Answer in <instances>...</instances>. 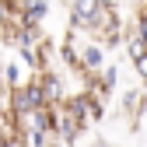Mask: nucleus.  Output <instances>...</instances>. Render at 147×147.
Here are the masks:
<instances>
[{
	"mask_svg": "<svg viewBox=\"0 0 147 147\" xmlns=\"http://www.w3.org/2000/svg\"><path fill=\"white\" fill-rule=\"evenodd\" d=\"M116 14H119L116 0H70V28L91 35V39H98L102 28L112 21Z\"/></svg>",
	"mask_w": 147,
	"mask_h": 147,
	"instance_id": "1",
	"label": "nucleus"
},
{
	"mask_svg": "<svg viewBox=\"0 0 147 147\" xmlns=\"http://www.w3.org/2000/svg\"><path fill=\"white\" fill-rule=\"evenodd\" d=\"M35 109H46V95H42L39 77H32L28 84L7 91V112H11V119H14V123H21L25 116H32Z\"/></svg>",
	"mask_w": 147,
	"mask_h": 147,
	"instance_id": "2",
	"label": "nucleus"
},
{
	"mask_svg": "<svg viewBox=\"0 0 147 147\" xmlns=\"http://www.w3.org/2000/svg\"><path fill=\"white\" fill-rule=\"evenodd\" d=\"M84 130H88V123H81V119L74 116L67 105H60V109H56V144H63V147L77 144Z\"/></svg>",
	"mask_w": 147,
	"mask_h": 147,
	"instance_id": "3",
	"label": "nucleus"
},
{
	"mask_svg": "<svg viewBox=\"0 0 147 147\" xmlns=\"http://www.w3.org/2000/svg\"><path fill=\"white\" fill-rule=\"evenodd\" d=\"M39 84H42V95H46V105H53V109H60L67 98H70V91H67V84H63V74L60 70H46V74H39Z\"/></svg>",
	"mask_w": 147,
	"mask_h": 147,
	"instance_id": "4",
	"label": "nucleus"
},
{
	"mask_svg": "<svg viewBox=\"0 0 147 147\" xmlns=\"http://www.w3.org/2000/svg\"><path fill=\"white\" fill-rule=\"evenodd\" d=\"M28 81H32V74L25 70L21 60H14V63L4 67V91H14V88H21V84H28Z\"/></svg>",
	"mask_w": 147,
	"mask_h": 147,
	"instance_id": "5",
	"label": "nucleus"
},
{
	"mask_svg": "<svg viewBox=\"0 0 147 147\" xmlns=\"http://www.w3.org/2000/svg\"><path fill=\"white\" fill-rule=\"evenodd\" d=\"M81 81H84V95L98 98V102H105V98H109V91H112V84H109L102 74H81Z\"/></svg>",
	"mask_w": 147,
	"mask_h": 147,
	"instance_id": "6",
	"label": "nucleus"
},
{
	"mask_svg": "<svg viewBox=\"0 0 147 147\" xmlns=\"http://www.w3.org/2000/svg\"><path fill=\"white\" fill-rule=\"evenodd\" d=\"M126 39H130V35L123 32V21H119V14H116L112 21H109V25L102 28V35H98V42H102L105 49H116V46H119V42H126Z\"/></svg>",
	"mask_w": 147,
	"mask_h": 147,
	"instance_id": "7",
	"label": "nucleus"
},
{
	"mask_svg": "<svg viewBox=\"0 0 147 147\" xmlns=\"http://www.w3.org/2000/svg\"><path fill=\"white\" fill-rule=\"evenodd\" d=\"M46 14H49V0H25V18H28V21L42 25Z\"/></svg>",
	"mask_w": 147,
	"mask_h": 147,
	"instance_id": "8",
	"label": "nucleus"
},
{
	"mask_svg": "<svg viewBox=\"0 0 147 147\" xmlns=\"http://www.w3.org/2000/svg\"><path fill=\"white\" fill-rule=\"evenodd\" d=\"M144 95H140V91H126V95H123V109H126V112H133V119L140 116V109H144Z\"/></svg>",
	"mask_w": 147,
	"mask_h": 147,
	"instance_id": "9",
	"label": "nucleus"
},
{
	"mask_svg": "<svg viewBox=\"0 0 147 147\" xmlns=\"http://www.w3.org/2000/svg\"><path fill=\"white\" fill-rule=\"evenodd\" d=\"M126 53H130V60L137 63V60H144V56H147V42H144V39H137V35H130V39H126Z\"/></svg>",
	"mask_w": 147,
	"mask_h": 147,
	"instance_id": "10",
	"label": "nucleus"
},
{
	"mask_svg": "<svg viewBox=\"0 0 147 147\" xmlns=\"http://www.w3.org/2000/svg\"><path fill=\"white\" fill-rule=\"evenodd\" d=\"M102 77H105L109 84L116 88V81H119V67H105V70H102Z\"/></svg>",
	"mask_w": 147,
	"mask_h": 147,
	"instance_id": "11",
	"label": "nucleus"
},
{
	"mask_svg": "<svg viewBox=\"0 0 147 147\" xmlns=\"http://www.w3.org/2000/svg\"><path fill=\"white\" fill-rule=\"evenodd\" d=\"M133 123H137V130H144V133H147V102H144V109H140V116H137Z\"/></svg>",
	"mask_w": 147,
	"mask_h": 147,
	"instance_id": "12",
	"label": "nucleus"
},
{
	"mask_svg": "<svg viewBox=\"0 0 147 147\" xmlns=\"http://www.w3.org/2000/svg\"><path fill=\"white\" fill-rule=\"evenodd\" d=\"M133 67H137V77H140V81L147 84V56H144V60H137Z\"/></svg>",
	"mask_w": 147,
	"mask_h": 147,
	"instance_id": "13",
	"label": "nucleus"
},
{
	"mask_svg": "<svg viewBox=\"0 0 147 147\" xmlns=\"http://www.w3.org/2000/svg\"><path fill=\"white\" fill-rule=\"evenodd\" d=\"M4 147H28V140H25V133H21V137H11Z\"/></svg>",
	"mask_w": 147,
	"mask_h": 147,
	"instance_id": "14",
	"label": "nucleus"
},
{
	"mask_svg": "<svg viewBox=\"0 0 147 147\" xmlns=\"http://www.w3.org/2000/svg\"><path fill=\"white\" fill-rule=\"evenodd\" d=\"M0 88H4V67H0Z\"/></svg>",
	"mask_w": 147,
	"mask_h": 147,
	"instance_id": "15",
	"label": "nucleus"
}]
</instances>
